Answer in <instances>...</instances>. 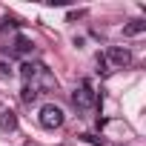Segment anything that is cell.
<instances>
[{"label": "cell", "instance_id": "1", "mask_svg": "<svg viewBox=\"0 0 146 146\" xmlns=\"http://www.w3.org/2000/svg\"><path fill=\"white\" fill-rule=\"evenodd\" d=\"M37 120H40V126H43V129H60V126L66 123V115H63V109H60V106L46 103V106H40Z\"/></svg>", "mask_w": 146, "mask_h": 146}, {"label": "cell", "instance_id": "2", "mask_svg": "<svg viewBox=\"0 0 146 146\" xmlns=\"http://www.w3.org/2000/svg\"><path fill=\"white\" fill-rule=\"evenodd\" d=\"M72 103H75V109H78L80 115H86V112L95 106V92H92V86L83 83L80 89H75V95H72Z\"/></svg>", "mask_w": 146, "mask_h": 146}, {"label": "cell", "instance_id": "3", "mask_svg": "<svg viewBox=\"0 0 146 146\" xmlns=\"http://www.w3.org/2000/svg\"><path fill=\"white\" fill-rule=\"evenodd\" d=\"M109 63H112L115 69H123V66L132 63V52H129L126 46H112V49H109Z\"/></svg>", "mask_w": 146, "mask_h": 146}, {"label": "cell", "instance_id": "4", "mask_svg": "<svg viewBox=\"0 0 146 146\" xmlns=\"http://www.w3.org/2000/svg\"><path fill=\"white\" fill-rule=\"evenodd\" d=\"M0 129H3V132H15V129H17V115H15L12 109H3V112H0Z\"/></svg>", "mask_w": 146, "mask_h": 146}, {"label": "cell", "instance_id": "5", "mask_svg": "<svg viewBox=\"0 0 146 146\" xmlns=\"http://www.w3.org/2000/svg\"><path fill=\"white\" fill-rule=\"evenodd\" d=\"M37 98H40V86H37V83H26V86L20 89V100H23V103H35Z\"/></svg>", "mask_w": 146, "mask_h": 146}, {"label": "cell", "instance_id": "6", "mask_svg": "<svg viewBox=\"0 0 146 146\" xmlns=\"http://www.w3.org/2000/svg\"><path fill=\"white\" fill-rule=\"evenodd\" d=\"M40 69H43V66H37V63H29V60H26V63L20 66V75H23V80H26V83H32V80L40 75Z\"/></svg>", "mask_w": 146, "mask_h": 146}, {"label": "cell", "instance_id": "7", "mask_svg": "<svg viewBox=\"0 0 146 146\" xmlns=\"http://www.w3.org/2000/svg\"><path fill=\"white\" fill-rule=\"evenodd\" d=\"M32 49H35V43H32L29 37H23V35H20V37L15 40V52H17V54H29Z\"/></svg>", "mask_w": 146, "mask_h": 146}, {"label": "cell", "instance_id": "8", "mask_svg": "<svg viewBox=\"0 0 146 146\" xmlns=\"http://www.w3.org/2000/svg\"><path fill=\"white\" fill-rule=\"evenodd\" d=\"M143 29H146V23H143V20H132L129 26H123V35H126V37H135V35H140Z\"/></svg>", "mask_w": 146, "mask_h": 146}, {"label": "cell", "instance_id": "9", "mask_svg": "<svg viewBox=\"0 0 146 146\" xmlns=\"http://www.w3.org/2000/svg\"><path fill=\"white\" fill-rule=\"evenodd\" d=\"M9 78H12V66L6 60H0V80H9Z\"/></svg>", "mask_w": 146, "mask_h": 146}]
</instances>
